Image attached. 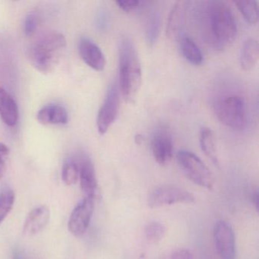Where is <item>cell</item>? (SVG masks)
Returning <instances> with one entry per match:
<instances>
[{"label": "cell", "instance_id": "17", "mask_svg": "<svg viewBox=\"0 0 259 259\" xmlns=\"http://www.w3.org/2000/svg\"><path fill=\"white\" fill-rule=\"evenodd\" d=\"M259 57L258 43L255 39H248L244 43L240 54V66L245 71L254 69Z\"/></svg>", "mask_w": 259, "mask_h": 259}, {"label": "cell", "instance_id": "12", "mask_svg": "<svg viewBox=\"0 0 259 259\" xmlns=\"http://www.w3.org/2000/svg\"><path fill=\"white\" fill-rule=\"evenodd\" d=\"M51 218V210L46 205H40L31 210L23 226L25 236H32L41 233L48 226Z\"/></svg>", "mask_w": 259, "mask_h": 259}, {"label": "cell", "instance_id": "23", "mask_svg": "<svg viewBox=\"0 0 259 259\" xmlns=\"http://www.w3.org/2000/svg\"><path fill=\"white\" fill-rule=\"evenodd\" d=\"M16 195L12 189H7L0 195V224L8 216L14 205Z\"/></svg>", "mask_w": 259, "mask_h": 259}, {"label": "cell", "instance_id": "25", "mask_svg": "<svg viewBox=\"0 0 259 259\" xmlns=\"http://www.w3.org/2000/svg\"><path fill=\"white\" fill-rule=\"evenodd\" d=\"M38 25V18L34 13H31L27 16L24 23V32L25 35L31 37L37 30Z\"/></svg>", "mask_w": 259, "mask_h": 259}, {"label": "cell", "instance_id": "6", "mask_svg": "<svg viewBox=\"0 0 259 259\" xmlns=\"http://www.w3.org/2000/svg\"><path fill=\"white\" fill-rule=\"evenodd\" d=\"M195 199L192 194L182 188L174 186H163L154 189L148 195L150 207H160L176 204H192Z\"/></svg>", "mask_w": 259, "mask_h": 259}, {"label": "cell", "instance_id": "8", "mask_svg": "<svg viewBox=\"0 0 259 259\" xmlns=\"http://www.w3.org/2000/svg\"><path fill=\"white\" fill-rule=\"evenodd\" d=\"M95 198L84 197L72 210L68 228L73 236L81 237L87 232L95 209Z\"/></svg>", "mask_w": 259, "mask_h": 259}, {"label": "cell", "instance_id": "14", "mask_svg": "<svg viewBox=\"0 0 259 259\" xmlns=\"http://www.w3.org/2000/svg\"><path fill=\"white\" fill-rule=\"evenodd\" d=\"M189 2L178 1L171 10L166 25V36L170 40L180 37L186 22Z\"/></svg>", "mask_w": 259, "mask_h": 259}, {"label": "cell", "instance_id": "10", "mask_svg": "<svg viewBox=\"0 0 259 259\" xmlns=\"http://www.w3.org/2000/svg\"><path fill=\"white\" fill-rule=\"evenodd\" d=\"M151 151L156 161L161 166L167 164L172 160L174 142L170 133L166 127H160L153 135Z\"/></svg>", "mask_w": 259, "mask_h": 259}, {"label": "cell", "instance_id": "9", "mask_svg": "<svg viewBox=\"0 0 259 259\" xmlns=\"http://www.w3.org/2000/svg\"><path fill=\"white\" fill-rule=\"evenodd\" d=\"M217 251L221 259H235L236 240L233 227L225 221L217 223L213 230Z\"/></svg>", "mask_w": 259, "mask_h": 259}, {"label": "cell", "instance_id": "1", "mask_svg": "<svg viewBox=\"0 0 259 259\" xmlns=\"http://www.w3.org/2000/svg\"><path fill=\"white\" fill-rule=\"evenodd\" d=\"M119 74L124 100L134 102L142 86V69L137 49L128 37H122L119 44Z\"/></svg>", "mask_w": 259, "mask_h": 259}, {"label": "cell", "instance_id": "4", "mask_svg": "<svg viewBox=\"0 0 259 259\" xmlns=\"http://www.w3.org/2000/svg\"><path fill=\"white\" fill-rule=\"evenodd\" d=\"M215 113L223 125L232 130L241 131L246 125L245 102L238 95H230L218 101Z\"/></svg>", "mask_w": 259, "mask_h": 259}, {"label": "cell", "instance_id": "3", "mask_svg": "<svg viewBox=\"0 0 259 259\" xmlns=\"http://www.w3.org/2000/svg\"><path fill=\"white\" fill-rule=\"evenodd\" d=\"M66 48V40L60 33H51L40 37L28 48L30 63L42 73H49L60 62Z\"/></svg>", "mask_w": 259, "mask_h": 259}, {"label": "cell", "instance_id": "5", "mask_svg": "<svg viewBox=\"0 0 259 259\" xmlns=\"http://www.w3.org/2000/svg\"><path fill=\"white\" fill-rule=\"evenodd\" d=\"M177 160L187 178L195 184L212 189L214 185V177L205 163L194 153L182 150L177 154Z\"/></svg>", "mask_w": 259, "mask_h": 259}, {"label": "cell", "instance_id": "7", "mask_svg": "<svg viewBox=\"0 0 259 259\" xmlns=\"http://www.w3.org/2000/svg\"><path fill=\"white\" fill-rule=\"evenodd\" d=\"M119 92L116 83L110 86L97 119V128L100 135H104L114 123L119 111Z\"/></svg>", "mask_w": 259, "mask_h": 259}, {"label": "cell", "instance_id": "2", "mask_svg": "<svg viewBox=\"0 0 259 259\" xmlns=\"http://www.w3.org/2000/svg\"><path fill=\"white\" fill-rule=\"evenodd\" d=\"M204 19L208 38L216 48L221 49L236 40L237 26L233 12L227 3L209 2Z\"/></svg>", "mask_w": 259, "mask_h": 259}, {"label": "cell", "instance_id": "26", "mask_svg": "<svg viewBox=\"0 0 259 259\" xmlns=\"http://www.w3.org/2000/svg\"><path fill=\"white\" fill-rule=\"evenodd\" d=\"M10 148L5 144L0 142V180L7 172V160L10 156Z\"/></svg>", "mask_w": 259, "mask_h": 259}, {"label": "cell", "instance_id": "24", "mask_svg": "<svg viewBox=\"0 0 259 259\" xmlns=\"http://www.w3.org/2000/svg\"><path fill=\"white\" fill-rule=\"evenodd\" d=\"M160 17L158 13H153L148 18L146 28V38L150 45H154L157 41L160 33Z\"/></svg>", "mask_w": 259, "mask_h": 259}, {"label": "cell", "instance_id": "20", "mask_svg": "<svg viewBox=\"0 0 259 259\" xmlns=\"http://www.w3.org/2000/svg\"><path fill=\"white\" fill-rule=\"evenodd\" d=\"M241 14L244 19L251 25H255L258 22L259 10L257 1L254 0H245L235 2Z\"/></svg>", "mask_w": 259, "mask_h": 259}, {"label": "cell", "instance_id": "28", "mask_svg": "<svg viewBox=\"0 0 259 259\" xmlns=\"http://www.w3.org/2000/svg\"><path fill=\"white\" fill-rule=\"evenodd\" d=\"M169 259H192V254L186 248H178L171 253Z\"/></svg>", "mask_w": 259, "mask_h": 259}, {"label": "cell", "instance_id": "19", "mask_svg": "<svg viewBox=\"0 0 259 259\" xmlns=\"http://www.w3.org/2000/svg\"><path fill=\"white\" fill-rule=\"evenodd\" d=\"M182 53L188 63L193 66L202 64L203 54L195 41L190 37H184L181 41Z\"/></svg>", "mask_w": 259, "mask_h": 259}, {"label": "cell", "instance_id": "29", "mask_svg": "<svg viewBox=\"0 0 259 259\" xmlns=\"http://www.w3.org/2000/svg\"><path fill=\"white\" fill-rule=\"evenodd\" d=\"M253 202L255 204V208L257 210V209H258V194H257V192H255L253 195Z\"/></svg>", "mask_w": 259, "mask_h": 259}, {"label": "cell", "instance_id": "21", "mask_svg": "<svg viewBox=\"0 0 259 259\" xmlns=\"http://www.w3.org/2000/svg\"><path fill=\"white\" fill-rule=\"evenodd\" d=\"M166 233V227L157 221L148 223L145 229V239L150 244L158 243L163 239Z\"/></svg>", "mask_w": 259, "mask_h": 259}, {"label": "cell", "instance_id": "15", "mask_svg": "<svg viewBox=\"0 0 259 259\" xmlns=\"http://www.w3.org/2000/svg\"><path fill=\"white\" fill-rule=\"evenodd\" d=\"M37 119L43 125H64L67 123L69 116L63 106L51 104L39 110Z\"/></svg>", "mask_w": 259, "mask_h": 259}, {"label": "cell", "instance_id": "27", "mask_svg": "<svg viewBox=\"0 0 259 259\" xmlns=\"http://www.w3.org/2000/svg\"><path fill=\"white\" fill-rule=\"evenodd\" d=\"M116 4L122 11L130 13L139 8L141 2L139 0H120L116 1Z\"/></svg>", "mask_w": 259, "mask_h": 259}, {"label": "cell", "instance_id": "16", "mask_svg": "<svg viewBox=\"0 0 259 259\" xmlns=\"http://www.w3.org/2000/svg\"><path fill=\"white\" fill-rule=\"evenodd\" d=\"M0 118L8 126H14L19 119V109L13 97L0 88Z\"/></svg>", "mask_w": 259, "mask_h": 259}, {"label": "cell", "instance_id": "18", "mask_svg": "<svg viewBox=\"0 0 259 259\" xmlns=\"http://www.w3.org/2000/svg\"><path fill=\"white\" fill-rule=\"evenodd\" d=\"M200 146L203 153L211 160L216 166H220L217 152L216 139L213 131L209 128H203L200 132Z\"/></svg>", "mask_w": 259, "mask_h": 259}, {"label": "cell", "instance_id": "11", "mask_svg": "<svg viewBox=\"0 0 259 259\" xmlns=\"http://www.w3.org/2000/svg\"><path fill=\"white\" fill-rule=\"evenodd\" d=\"M78 52L83 61L94 70L101 72L106 66V59L99 47L87 37L78 42Z\"/></svg>", "mask_w": 259, "mask_h": 259}, {"label": "cell", "instance_id": "13", "mask_svg": "<svg viewBox=\"0 0 259 259\" xmlns=\"http://www.w3.org/2000/svg\"><path fill=\"white\" fill-rule=\"evenodd\" d=\"M78 166L81 190L85 197L95 199L98 192V184L93 163L89 157H84Z\"/></svg>", "mask_w": 259, "mask_h": 259}, {"label": "cell", "instance_id": "22", "mask_svg": "<svg viewBox=\"0 0 259 259\" xmlns=\"http://www.w3.org/2000/svg\"><path fill=\"white\" fill-rule=\"evenodd\" d=\"M62 178L66 186H73L79 179V166L74 160H68L62 169Z\"/></svg>", "mask_w": 259, "mask_h": 259}, {"label": "cell", "instance_id": "30", "mask_svg": "<svg viewBox=\"0 0 259 259\" xmlns=\"http://www.w3.org/2000/svg\"><path fill=\"white\" fill-rule=\"evenodd\" d=\"M144 138L142 135H136V138H135V141H136V144L138 145H141L143 142Z\"/></svg>", "mask_w": 259, "mask_h": 259}]
</instances>
